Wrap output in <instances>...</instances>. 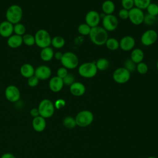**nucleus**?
<instances>
[{
  "label": "nucleus",
  "instance_id": "obj_47",
  "mask_svg": "<svg viewBox=\"0 0 158 158\" xmlns=\"http://www.w3.org/2000/svg\"><path fill=\"white\" fill-rule=\"evenodd\" d=\"M156 67H157V70H158V60H157V62H156Z\"/></svg>",
  "mask_w": 158,
  "mask_h": 158
},
{
  "label": "nucleus",
  "instance_id": "obj_10",
  "mask_svg": "<svg viewBox=\"0 0 158 158\" xmlns=\"http://www.w3.org/2000/svg\"><path fill=\"white\" fill-rule=\"evenodd\" d=\"M128 19L135 25H139L143 23L144 14L143 10L136 7L128 10Z\"/></svg>",
  "mask_w": 158,
  "mask_h": 158
},
{
  "label": "nucleus",
  "instance_id": "obj_1",
  "mask_svg": "<svg viewBox=\"0 0 158 158\" xmlns=\"http://www.w3.org/2000/svg\"><path fill=\"white\" fill-rule=\"evenodd\" d=\"M88 36L91 42L97 46L105 44L109 38L107 31L102 27L99 25L91 28Z\"/></svg>",
  "mask_w": 158,
  "mask_h": 158
},
{
  "label": "nucleus",
  "instance_id": "obj_25",
  "mask_svg": "<svg viewBox=\"0 0 158 158\" xmlns=\"http://www.w3.org/2000/svg\"><path fill=\"white\" fill-rule=\"evenodd\" d=\"M105 45L110 51H115L119 48V41L115 38H108Z\"/></svg>",
  "mask_w": 158,
  "mask_h": 158
},
{
  "label": "nucleus",
  "instance_id": "obj_27",
  "mask_svg": "<svg viewBox=\"0 0 158 158\" xmlns=\"http://www.w3.org/2000/svg\"><path fill=\"white\" fill-rule=\"evenodd\" d=\"M65 40L60 36H56L51 39L52 46L56 49H60L65 45Z\"/></svg>",
  "mask_w": 158,
  "mask_h": 158
},
{
  "label": "nucleus",
  "instance_id": "obj_26",
  "mask_svg": "<svg viewBox=\"0 0 158 158\" xmlns=\"http://www.w3.org/2000/svg\"><path fill=\"white\" fill-rule=\"evenodd\" d=\"M96 67L98 69V70L104 71L107 70L109 67V61L104 57H101L98 59L96 62H95Z\"/></svg>",
  "mask_w": 158,
  "mask_h": 158
},
{
  "label": "nucleus",
  "instance_id": "obj_3",
  "mask_svg": "<svg viewBox=\"0 0 158 158\" xmlns=\"http://www.w3.org/2000/svg\"><path fill=\"white\" fill-rule=\"evenodd\" d=\"M78 72L83 78H93L98 72L95 62H86L81 64L78 68Z\"/></svg>",
  "mask_w": 158,
  "mask_h": 158
},
{
  "label": "nucleus",
  "instance_id": "obj_13",
  "mask_svg": "<svg viewBox=\"0 0 158 158\" xmlns=\"http://www.w3.org/2000/svg\"><path fill=\"white\" fill-rule=\"evenodd\" d=\"M5 96L9 101L15 102L19 100L20 93L19 88L15 85H9L6 88Z\"/></svg>",
  "mask_w": 158,
  "mask_h": 158
},
{
  "label": "nucleus",
  "instance_id": "obj_45",
  "mask_svg": "<svg viewBox=\"0 0 158 158\" xmlns=\"http://www.w3.org/2000/svg\"><path fill=\"white\" fill-rule=\"evenodd\" d=\"M1 158H15V157L11 153L9 152H7L4 154Z\"/></svg>",
  "mask_w": 158,
  "mask_h": 158
},
{
  "label": "nucleus",
  "instance_id": "obj_43",
  "mask_svg": "<svg viewBox=\"0 0 158 158\" xmlns=\"http://www.w3.org/2000/svg\"><path fill=\"white\" fill-rule=\"evenodd\" d=\"M30 115L35 117H36L38 116H40V112L38 108H33L30 110Z\"/></svg>",
  "mask_w": 158,
  "mask_h": 158
},
{
  "label": "nucleus",
  "instance_id": "obj_44",
  "mask_svg": "<svg viewBox=\"0 0 158 158\" xmlns=\"http://www.w3.org/2000/svg\"><path fill=\"white\" fill-rule=\"evenodd\" d=\"M62 56H63V53H62L60 51H57V52H55L54 54V58L57 60H60V59H62Z\"/></svg>",
  "mask_w": 158,
  "mask_h": 158
},
{
  "label": "nucleus",
  "instance_id": "obj_18",
  "mask_svg": "<svg viewBox=\"0 0 158 158\" xmlns=\"http://www.w3.org/2000/svg\"><path fill=\"white\" fill-rule=\"evenodd\" d=\"M64 84L63 82V80L57 76H55L52 77L49 82V89L54 93H57L61 91L63 88Z\"/></svg>",
  "mask_w": 158,
  "mask_h": 158
},
{
  "label": "nucleus",
  "instance_id": "obj_32",
  "mask_svg": "<svg viewBox=\"0 0 158 158\" xmlns=\"http://www.w3.org/2000/svg\"><path fill=\"white\" fill-rule=\"evenodd\" d=\"M25 31L26 28L25 25H23L22 23H20V22L14 25V32L15 35L22 36L23 35H25Z\"/></svg>",
  "mask_w": 158,
  "mask_h": 158
},
{
  "label": "nucleus",
  "instance_id": "obj_30",
  "mask_svg": "<svg viewBox=\"0 0 158 158\" xmlns=\"http://www.w3.org/2000/svg\"><path fill=\"white\" fill-rule=\"evenodd\" d=\"M151 2V0H134L135 7L141 10L146 9Z\"/></svg>",
  "mask_w": 158,
  "mask_h": 158
},
{
  "label": "nucleus",
  "instance_id": "obj_35",
  "mask_svg": "<svg viewBox=\"0 0 158 158\" xmlns=\"http://www.w3.org/2000/svg\"><path fill=\"white\" fill-rule=\"evenodd\" d=\"M136 64L130 59H127L125 62H124V66L123 67H125L127 70H128L130 73L134 72L136 70Z\"/></svg>",
  "mask_w": 158,
  "mask_h": 158
},
{
  "label": "nucleus",
  "instance_id": "obj_41",
  "mask_svg": "<svg viewBox=\"0 0 158 158\" xmlns=\"http://www.w3.org/2000/svg\"><path fill=\"white\" fill-rule=\"evenodd\" d=\"M128 14H129V12H128V10L122 8L118 11V17L120 18L121 19L126 20V19H128Z\"/></svg>",
  "mask_w": 158,
  "mask_h": 158
},
{
  "label": "nucleus",
  "instance_id": "obj_29",
  "mask_svg": "<svg viewBox=\"0 0 158 158\" xmlns=\"http://www.w3.org/2000/svg\"><path fill=\"white\" fill-rule=\"evenodd\" d=\"M91 29V27H90L88 25H87L86 23H83L78 25V32L81 35L86 36V35H89Z\"/></svg>",
  "mask_w": 158,
  "mask_h": 158
},
{
  "label": "nucleus",
  "instance_id": "obj_11",
  "mask_svg": "<svg viewBox=\"0 0 158 158\" xmlns=\"http://www.w3.org/2000/svg\"><path fill=\"white\" fill-rule=\"evenodd\" d=\"M158 38V34L157 31L153 29H149L146 30L141 35L140 40L143 45L149 46L154 44Z\"/></svg>",
  "mask_w": 158,
  "mask_h": 158
},
{
  "label": "nucleus",
  "instance_id": "obj_4",
  "mask_svg": "<svg viewBox=\"0 0 158 158\" xmlns=\"http://www.w3.org/2000/svg\"><path fill=\"white\" fill-rule=\"evenodd\" d=\"M75 119L77 125L80 127H86L93 123L94 115L90 110H83L77 114Z\"/></svg>",
  "mask_w": 158,
  "mask_h": 158
},
{
  "label": "nucleus",
  "instance_id": "obj_33",
  "mask_svg": "<svg viewBox=\"0 0 158 158\" xmlns=\"http://www.w3.org/2000/svg\"><path fill=\"white\" fill-rule=\"evenodd\" d=\"M23 43L27 46H33L35 43V36L31 34H25L22 36Z\"/></svg>",
  "mask_w": 158,
  "mask_h": 158
},
{
  "label": "nucleus",
  "instance_id": "obj_7",
  "mask_svg": "<svg viewBox=\"0 0 158 158\" xmlns=\"http://www.w3.org/2000/svg\"><path fill=\"white\" fill-rule=\"evenodd\" d=\"M38 109L40 112V115L46 118L53 115L55 107L54 103L51 100L44 99L40 102Z\"/></svg>",
  "mask_w": 158,
  "mask_h": 158
},
{
  "label": "nucleus",
  "instance_id": "obj_20",
  "mask_svg": "<svg viewBox=\"0 0 158 158\" xmlns=\"http://www.w3.org/2000/svg\"><path fill=\"white\" fill-rule=\"evenodd\" d=\"M144 54L143 51L140 48H134L131 50L130 54V59L133 60L136 64L143 62L144 59Z\"/></svg>",
  "mask_w": 158,
  "mask_h": 158
},
{
  "label": "nucleus",
  "instance_id": "obj_36",
  "mask_svg": "<svg viewBox=\"0 0 158 158\" xmlns=\"http://www.w3.org/2000/svg\"><path fill=\"white\" fill-rule=\"evenodd\" d=\"M62 80H63V82H64V85L70 86L72 83H73L75 82V76L73 74L68 73V74Z\"/></svg>",
  "mask_w": 158,
  "mask_h": 158
},
{
  "label": "nucleus",
  "instance_id": "obj_15",
  "mask_svg": "<svg viewBox=\"0 0 158 158\" xmlns=\"http://www.w3.org/2000/svg\"><path fill=\"white\" fill-rule=\"evenodd\" d=\"M51 69L46 65H41L35 69V75L41 80L48 79L51 75Z\"/></svg>",
  "mask_w": 158,
  "mask_h": 158
},
{
  "label": "nucleus",
  "instance_id": "obj_8",
  "mask_svg": "<svg viewBox=\"0 0 158 158\" xmlns=\"http://www.w3.org/2000/svg\"><path fill=\"white\" fill-rule=\"evenodd\" d=\"M130 77L131 73L123 67L116 69L112 74L113 80L118 84H124L128 82Z\"/></svg>",
  "mask_w": 158,
  "mask_h": 158
},
{
  "label": "nucleus",
  "instance_id": "obj_14",
  "mask_svg": "<svg viewBox=\"0 0 158 158\" xmlns=\"http://www.w3.org/2000/svg\"><path fill=\"white\" fill-rule=\"evenodd\" d=\"M135 40L133 36H124L119 41V48L124 51H130L135 48Z\"/></svg>",
  "mask_w": 158,
  "mask_h": 158
},
{
  "label": "nucleus",
  "instance_id": "obj_19",
  "mask_svg": "<svg viewBox=\"0 0 158 158\" xmlns=\"http://www.w3.org/2000/svg\"><path fill=\"white\" fill-rule=\"evenodd\" d=\"M32 126L35 131L38 132L43 131L46 126L45 118L40 115L35 117L32 121Z\"/></svg>",
  "mask_w": 158,
  "mask_h": 158
},
{
  "label": "nucleus",
  "instance_id": "obj_23",
  "mask_svg": "<svg viewBox=\"0 0 158 158\" xmlns=\"http://www.w3.org/2000/svg\"><path fill=\"white\" fill-rule=\"evenodd\" d=\"M102 10L104 15L113 14L115 10V4L111 0H106L104 1L101 6Z\"/></svg>",
  "mask_w": 158,
  "mask_h": 158
},
{
  "label": "nucleus",
  "instance_id": "obj_42",
  "mask_svg": "<svg viewBox=\"0 0 158 158\" xmlns=\"http://www.w3.org/2000/svg\"><path fill=\"white\" fill-rule=\"evenodd\" d=\"M65 101L63 99H57L54 105V107L56 109H62L65 106Z\"/></svg>",
  "mask_w": 158,
  "mask_h": 158
},
{
  "label": "nucleus",
  "instance_id": "obj_16",
  "mask_svg": "<svg viewBox=\"0 0 158 158\" xmlns=\"http://www.w3.org/2000/svg\"><path fill=\"white\" fill-rule=\"evenodd\" d=\"M14 32V25L10 22L3 21L0 23V35L4 38H9Z\"/></svg>",
  "mask_w": 158,
  "mask_h": 158
},
{
  "label": "nucleus",
  "instance_id": "obj_9",
  "mask_svg": "<svg viewBox=\"0 0 158 158\" xmlns=\"http://www.w3.org/2000/svg\"><path fill=\"white\" fill-rule=\"evenodd\" d=\"M102 25L107 31H112L117 28L118 20L114 14L104 15L102 19Z\"/></svg>",
  "mask_w": 158,
  "mask_h": 158
},
{
  "label": "nucleus",
  "instance_id": "obj_46",
  "mask_svg": "<svg viewBox=\"0 0 158 158\" xmlns=\"http://www.w3.org/2000/svg\"><path fill=\"white\" fill-rule=\"evenodd\" d=\"M148 158H157V157H154V156H149V157H148Z\"/></svg>",
  "mask_w": 158,
  "mask_h": 158
},
{
  "label": "nucleus",
  "instance_id": "obj_2",
  "mask_svg": "<svg viewBox=\"0 0 158 158\" xmlns=\"http://www.w3.org/2000/svg\"><path fill=\"white\" fill-rule=\"evenodd\" d=\"M23 16V10L20 6L14 4L8 7L6 10V17L7 20L13 25L20 22Z\"/></svg>",
  "mask_w": 158,
  "mask_h": 158
},
{
  "label": "nucleus",
  "instance_id": "obj_37",
  "mask_svg": "<svg viewBox=\"0 0 158 158\" xmlns=\"http://www.w3.org/2000/svg\"><path fill=\"white\" fill-rule=\"evenodd\" d=\"M121 4L123 9L128 10L135 7L134 0H121Z\"/></svg>",
  "mask_w": 158,
  "mask_h": 158
},
{
  "label": "nucleus",
  "instance_id": "obj_28",
  "mask_svg": "<svg viewBox=\"0 0 158 158\" xmlns=\"http://www.w3.org/2000/svg\"><path fill=\"white\" fill-rule=\"evenodd\" d=\"M63 125L65 128L68 129H73L77 125L75 118L71 116H67L64 118Z\"/></svg>",
  "mask_w": 158,
  "mask_h": 158
},
{
  "label": "nucleus",
  "instance_id": "obj_39",
  "mask_svg": "<svg viewBox=\"0 0 158 158\" xmlns=\"http://www.w3.org/2000/svg\"><path fill=\"white\" fill-rule=\"evenodd\" d=\"M39 80H40L34 75L33 76L28 78V81H27L28 85L30 87H35L38 85Z\"/></svg>",
  "mask_w": 158,
  "mask_h": 158
},
{
  "label": "nucleus",
  "instance_id": "obj_12",
  "mask_svg": "<svg viewBox=\"0 0 158 158\" xmlns=\"http://www.w3.org/2000/svg\"><path fill=\"white\" fill-rule=\"evenodd\" d=\"M85 23L90 27H95L99 25L101 21V15L98 11L92 10L88 11L85 17Z\"/></svg>",
  "mask_w": 158,
  "mask_h": 158
},
{
  "label": "nucleus",
  "instance_id": "obj_38",
  "mask_svg": "<svg viewBox=\"0 0 158 158\" xmlns=\"http://www.w3.org/2000/svg\"><path fill=\"white\" fill-rule=\"evenodd\" d=\"M156 21V17L147 14L146 15H144L143 23H144L145 24H146L148 25H152L153 24L155 23Z\"/></svg>",
  "mask_w": 158,
  "mask_h": 158
},
{
  "label": "nucleus",
  "instance_id": "obj_21",
  "mask_svg": "<svg viewBox=\"0 0 158 158\" xmlns=\"http://www.w3.org/2000/svg\"><path fill=\"white\" fill-rule=\"evenodd\" d=\"M7 45L11 48H17L23 43L22 36L17 35L10 36L7 39Z\"/></svg>",
  "mask_w": 158,
  "mask_h": 158
},
{
  "label": "nucleus",
  "instance_id": "obj_22",
  "mask_svg": "<svg viewBox=\"0 0 158 158\" xmlns=\"http://www.w3.org/2000/svg\"><path fill=\"white\" fill-rule=\"evenodd\" d=\"M20 72L23 77L28 78L35 75V69L32 65L25 64L21 66Z\"/></svg>",
  "mask_w": 158,
  "mask_h": 158
},
{
  "label": "nucleus",
  "instance_id": "obj_31",
  "mask_svg": "<svg viewBox=\"0 0 158 158\" xmlns=\"http://www.w3.org/2000/svg\"><path fill=\"white\" fill-rule=\"evenodd\" d=\"M146 10L148 14L156 17L158 15V4L151 2L147 7Z\"/></svg>",
  "mask_w": 158,
  "mask_h": 158
},
{
  "label": "nucleus",
  "instance_id": "obj_5",
  "mask_svg": "<svg viewBox=\"0 0 158 158\" xmlns=\"http://www.w3.org/2000/svg\"><path fill=\"white\" fill-rule=\"evenodd\" d=\"M60 62L63 67L67 69H74L78 67L79 59L77 54L74 52L67 51L63 53Z\"/></svg>",
  "mask_w": 158,
  "mask_h": 158
},
{
  "label": "nucleus",
  "instance_id": "obj_24",
  "mask_svg": "<svg viewBox=\"0 0 158 158\" xmlns=\"http://www.w3.org/2000/svg\"><path fill=\"white\" fill-rule=\"evenodd\" d=\"M54 51L51 47H46L43 48L40 52V57L44 61H49L54 57Z\"/></svg>",
  "mask_w": 158,
  "mask_h": 158
},
{
  "label": "nucleus",
  "instance_id": "obj_6",
  "mask_svg": "<svg viewBox=\"0 0 158 158\" xmlns=\"http://www.w3.org/2000/svg\"><path fill=\"white\" fill-rule=\"evenodd\" d=\"M35 44L41 48L49 47L51 44V38L48 31L44 29L38 30L35 35Z\"/></svg>",
  "mask_w": 158,
  "mask_h": 158
},
{
  "label": "nucleus",
  "instance_id": "obj_40",
  "mask_svg": "<svg viewBox=\"0 0 158 158\" xmlns=\"http://www.w3.org/2000/svg\"><path fill=\"white\" fill-rule=\"evenodd\" d=\"M68 74V70L66 68L62 67L58 69L57 71V76L62 79H63Z\"/></svg>",
  "mask_w": 158,
  "mask_h": 158
},
{
  "label": "nucleus",
  "instance_id": "obj_17",
  "mask_svg": "<svg viewBox=\"0 0 158 158\" xmlns=\"http://www.w3.org/2000/svg\"><path fill=\"white\" fill-rule=\"evenodd\" d=\"M70 93L75 96H81L86 91V87L83 83L79 81H75L69 88Z\"/></svg>",
  "mask_w": 158,
  "mask_h": 158
},
{
  "label": "nucleus",
  "instance_id": "obj_34",
  "mask_svg": "<svg viewBox=\"0 0 158 158\" xmlns=\"http://www.w3.org/2000/svg\"><path fill=\"white\" fill-rule=\"evenodd\" d=\"M136 70L139 74L144 75L148 71V66L145 62H141L136 64Z\"/></svg>",
  "mask_w": 158,
  "mask_h": 158
}]
</instances>
